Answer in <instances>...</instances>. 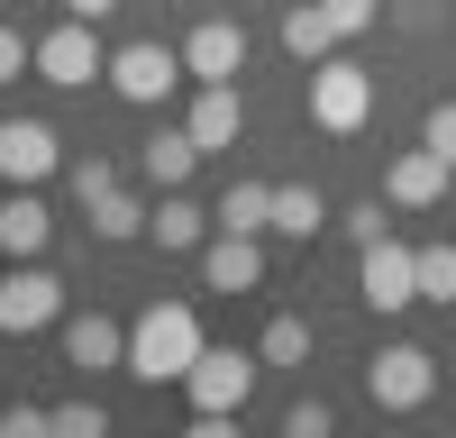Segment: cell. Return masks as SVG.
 I'll list each match as a JSON object with an SVG mask.
<instances>
[{"instance_id": "cell-1", "label": "cell", "mask_w": 456, "mask_h": 438, "mask_svg": "<svg viewBox=\"0 0 456 438\" xmlns=\"http://www.w3.org/2000/svg\"><path fill=\"white\" fill-rule=\"evenodd\" d=\"M201 347L210 338H201L192 302H156V311H137V328H128V375L137 384H183Z\"/></svg>"}, {"instance_id": "cell-2", "label": "cell", "mask_w": 456, "mask_h": 438, "mask_svg": "<svg viewBox=\"0 0 456 438\" xmlns=\"http://www.w3.org/2000/svg\"><path fill=\"white\" fill-rule=\"evenodd\" d=\"M374 119V73L356 55H320L311 64V128L320 137H356Z\"/></svg>"}, {"instance_id": "cell-3", "label": "cell", "mask_w": 456, "mask_h": 438, "mask_svg": "<svg viewBox=\"0 0 456 438\" xmlns=\"http://www.w3.org/2000/svg\"><path fill=\"white\" fill-rule=\"evenodd\" d=\"M365 393H374V411H420V402L438 393V356L411 347V338H384L365 356Z\"/></svg>"}, {"instance_id": "cell-4", "label": "cell", "mask_w": 456, "mask_h": 438, "mask_svg": "<svg viewBox=\"0 0 456 438\" xmlns=\"http://www.w3.org/2000/svg\"><path fill=\"white\" fill-rule=\"evenodd\" d=\"M55 320H64V283L37 265V256L0 274V338H37V328H55Z\"/></svg>"}, {"instance_id": "cell-5", "label": "cell", "mask_w": 456, "mask_h": 438, "mask_svg": "<svg viewBox=\"0 0 456 438\" xmlns=\"http://www.w3.org/2000/svg\"><path fill=\"white\" fill-rule=\"evenodd\" d=\"M101 73H110V55H101L92 19H64V28H46V36H37V83L83 92V83H101Z\"/></svg>"}, {"instance_id": "cell-6", "label": "cell", "mask_w": 456, "mask_h": 438, "mask_svg": "<svg viewBox=\"0 0 456 438\" xmlns=\"http://www.w3.org/2000/svg\"><path fill=\"white\" fill-rule=\"evenodd\" d=\"M356 302L365 311H411V302H420V247H393V238H374L365 247V265H356Z\"/></svg>"}, {"instance_id": "cell-7", "label": "cell", "mask_w": 456, "mask_h": 438, "mask_svg": "<svg viewBox=\"0 0 456 438\" xmlns=\"http://www.w3.org/2000/svg\"><path fill=\"white\" fill-rule=\"evenodd\" d=\"M119 101H137V110H156L174 83H183V46H156V36H137V46H119L110 55V73H101Z\"/></svg>"}, {"instance_id": "cell-8", "label": "cell", "mask_w": 456, "mask_h": 438, "mask_svg": "<svg viewBox=\"0 0 456 438\" xmlns=\"http://www.w3.org/2000/svg\"><path fill=\"white\" fill-rule=\"evenodd\" d=\"M256 365H265V356H247V347H201V356H192V375H183L192 411H247Z\"/></svg>"}, {"instance_id": "cell-9", "label": "cell", "mask_w": 456, "mask_h": 438, "mask_svg": "<svg viewBox=\"0 0 456 438\" xmlns=\"http://www.w3.org/2000/svg\"><path fill=\"white\" fill-rule=\"evenodd\" d=\"M183 73H192V83H238L247 73V28L238 19H201L183 36Z\"/></svg>"}, {"instance_id": "cell-10", "label": "cell", "mask_w": 456, "mask_h": 438, "mask_svg": "<svg viewBox=\"0 0 456 438\" xmlns=\"http://www.w3.org/2000/svg\"><path fill=\"white\" fill-rule=\"evenodd\" d=\"M64 165V137L46 119H0V182H46Z\"/></svg>"}, {"instance_id": "cell-11", "label": "cell", "mask_w": 456, "mask_h": 438, "mask_svg": "<svg viewBox=\"0 0 456 438\" xmlns=\"http://www.w3.org/2000/svg\"><path fill=\"white\" fill-rule=\"evenodd\" d=\"M64 365H73V375H110V365H128V328L119 320H101V311H73L64 320Z\"/></svg>"}, {"instance_id": "cell-12", "label": "cell", "mask_w": 456, "mask_h": 438, "mask_svg": "<svg viewBox=\"0 0 456 438\" xmlns=\"http://www.w3.org/2000/svg\"><path fill=\"white\" fill-rule=\"evenodd\" d=\"M384 201H393V210H438V201H447V156L402 146V156L384 165Z\"/></svg>"}, {"instance_id": "cell-13", "label": "cell", "mask_w": 456, "mask_h": 438, "mask_svg": "<svg viewBox=\"0 0 456 438\" xmlns=\"http://www.w3.org/2000/svg\"><path fill=\"white\" fill-rule=\"evenodd\" d=\"M256 283H265V247L256 238H238V229L201 238V292H256Z\"/></svg>"}, {"instance_id": "cell-14", "label": "cell", "mask_w": 456, "mask_h": 438, "mask_svg": "<svg viewBox=\"0 0 456 438\" xmlns=\"http://www.w3.org/2000/svg\"><path fill=\"white\" fill-rule=\"evenodd\" d=\"M46 238H55V210L37 201V182H10V201H0V256L28 265V256H46Z\"/></svg>"}, {"instance_id": "cell-15", "label": "cell", "mask_w": 456, "mask_h": 438, "mask_svg": "<svg viewBox=\"0 0 456 438\" xmlns=\"http://www.w3.org/2000/svg\"><path fill=\"white\" fill-rule=\"evenodd\" d=\"M183 128H192V146H201V156L238 146V128H247V101H238V83H201V92H192V119H183Z\"/></svg>"}, {"instance_id": "cell-16", "label": "cell", "mask_w": 456, "mask_h": 438, "mask_svg": "<svg viewBox=\"0 0 456 438\" xmlns=\"http://www.w3.org/2000/svg\"><path fill=\"white\" fill-rule=\"evenodd\" d=\"M146 238H156L165 256H192V247L210 238V210L183 201V192H156V210H146Z\"/></svg>"}, {"instance_id": "cell-17", "label": "cell", "mask_w": 456, "mask_h": 438, "mask_svg": "<svg viewBox=\"0 0 456 438\" xmlns=\"http://www.w3.org/2000/svg\"><path fill=\"white\" fill-rule=\"evenodd\" d=\"M137 165H146V182H156V192H183V182H192V165H201V146H192V128H156L137 146Z\"/></svg>"}, {"instance_id": "cell-18", "label": "cell", "mask_w": 456, "mask_h": 438, "mask_svg": "<svg viewBox=\"0 0 456 438\" xmlns=\"http://www.w3.org/2000/svg\"><path fill=\"white\" fill-rule=\"evenodd\" d=\"M210 229L265 238V229H274V182H228V192H219V210H210Z\"/></svg>"}, {"instance_id": "cell-19", "label": "cell", "mask_w": 456, "mask_h": 438, "mask_svg": "<svg viewBox=\"0 0 456 438\" xmlns=\"http://www.w3.org/2000/svg\"><path fill=\"white\" fill-rule=\"evenodd\" d=\"M320 229H329V201H320V182H283V192H274V238L311 247Z\"/></svg>"}, {"instance_id": "cell-20", "label": "cell", "mask_w": 456, "mask_h": 438, "mask_svg": "<svg viewBox=\"0 0 456 438\" xmlns=\"http://www.w3.org/2000/svg\"><path fill=\"white\" fill-rule=\"evenodd\" d=\"M283 55H292V64L338 55V28H329V10H320V0H292V10H283Z\"/></svg>"}, {"instance_id": "cell-21", "label": "cell", "mask_w": 456, "mask_h": 438, "mask_svg": "<svg viewBox=\"0 0 456 438\" xmlns=\"http://www.w3.org/2000/svg\"><path fill=\"white\" fill-rule=\"evenodd\" d=\"M92 210V238H110V247H128V238H146V201H128L119 182H110L101 201H83Z\"/></svg>"}, {"instance_id": "cell-22", "label": "cell", "mask_w": 456, "mask_h": 438, "mask_svg": "<svg viewBox=\"0 0 456 438\" xmlns=\"http://www.w3.org/2000/svg\"><path fill=\"white\" fill-rule=\"evenodd\" d=\"M256 356H265V365H311V320L274 311V320H265V338H256Z\"/></svg>"}, {"instance_id": "cell-23", "label": "cell", "mask_w": 456, "mask_h": 438, "mask_svg": "<svg viewBox=\"0 0 456 438\" xmlns=\"http://www.w3.org/2000/svg\"><path fill=\"white\" fill-rule=\"evenodd\" d=\"M420 302H447V311H456V238L420 247Z\"/></svg>"}, {"instance_id": "cell-24", "label": "cell", "mask_w": 456, "mask_h": 438, "mask_svg": "<svg viewBox=\"0 0 456 438\" xmlns=\"http://www.w3.org/2000/svg\"><path fill=\"white\" fill-rule=\"evenodd\" d=\"M55 438H110V411L101 402H55Z\"/></svg>"}, {"instance_id": "cell-25", "label": "cell", "mask_w": 456, "mask_h": 438, "mask_svg": "<svg viewBox=\"0 0 456 438\" xmlns=\"http://www.w3.org/2000/svg\"><path fill=\"white\" fill-rule=\"evenodd\" d=\"M19 73H37V36L0 19V83H19Z\"/></svg>"}, {"instance_id": "cell-26", "label": "cell", "mask_w": 456, "mask_h": 438, "mask_svg": "<svg viewBox=\"0 0 456 438\" xmlns=\"http://www.w3.org/2000/svg\"><path fill=\"white\" fill-rule=\"evenodd\" d=\"M0 429H10V438H55V411H46V402H10Z\"/></svg>"}, {"instance_id": "cell-27", "label": "cell", "mask_w": 456, "mask_h": 438, "mask_svg": "<svg viewBox=\"0 0 456 438\" xmlns=\"http://www.w3.org/2000/svg\"><path fill=\"white\" fill-rule=\"evenodd\" d=\"M329 429H338L329 402H292V411H283V438H329Z\"/></svg>"}, {"instance_id": "cell-28", "label": "cell", "mask_w": 456, "mask_h": 438, "mask_svg": "<svg viewBox=\"0 0 456 438\" xmlns=\"http://www.w3.org/2000/svg\"><path fill=\"white\" fill-rule=\"evenodd\" d=\"M420 146H429V156H447V165H456V101H438L429 119H420Z\"/></svg>"}, {"instance_id": "cell-29", "label": "cell", "mask_w": 456, "mask_h": 438, "mask_svg": "<svg viewBox=\"0 0 456 438\" xmlns=\"http://www.w3.org/2000/svg\"><path fill=\"white\" fill-rule=\"evenodd\" d=\"M320 10H329L338 36H365V28H374V0H320Z\"/></svg>"}, {"instance_id": "cell-30", "label": "cell", "mask_w": 456, "mask_h": 438, "mask_svg": "<svg viewBox=\"0 0 456 438\" xmlns=\"http://www.w3.org/2000/svg\"><path fill=\"white\" fill-rule=\"evenodd\" d=\"M110 182H119V174H110V156H83V165H73V192H83V201H101Z\"/></svg>"}, {"instance_id": "cell-31", "label": "cell", "mask_w": 456, "mask_h": 438, "mask_svg": "<svg viewBox=\"0 0 456 438\" xmlns=\"http://www.w3.org/2000/svg\"><path fill=\"white\" fill-rule=\"evenodd\" d=\"M347 238H356V247L384 238V201H356V210H347Z\"/></svg>"}, {"instance_id": "cell-32", "label": "cell", "mask_w": 456, "mask_h": 438, "mask_svg": "<svg viewBox=\"0 0 456 438\" xmlns=\"http://www.w3.org/2000/svg\"><path fill=\"white\" fill-rule=\"evenodd\" d=\"M110 10H119V0H64V19H92V28H101Z\"/></svg>"}, {"instance_id": "cell-33", "label": "cell", "mask_w": 456, "mask_h": 438, "mask_svg": "<svg viewBox=\"0 0 456 438\" xmlns=\"http://www.w3.org/2000/svg\"><path fill=\"white\" fill-rule=\"evenodd\" d=\"M0 10H10V0H0Z\"/></svg>"}]
</instances>
